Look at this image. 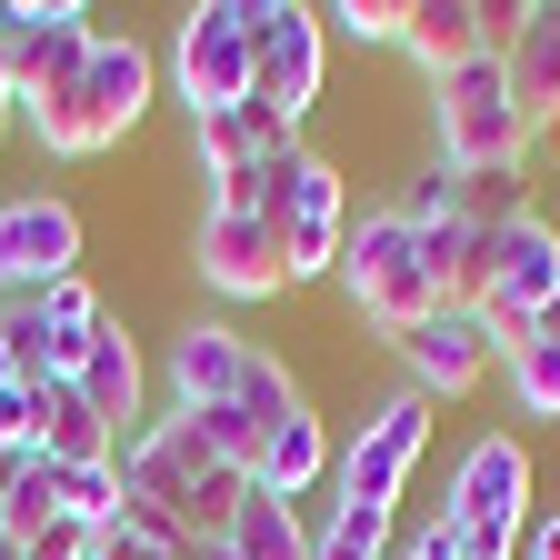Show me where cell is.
<instances>
[{
	"label": "cell",
	"mask_w": 560,
	"mask_h": 560,
	"mask_svg": "<svg viewBox=\"0 0 560 560\" xmlns=\"http://www.w3.org/2000/svg\"><path fill=\"white\" fill-rule=\"evenodd\" d=\"M151 91H161V60H151V40L101 31V40H91V60L70 70V81H60L50 101H31L21 120H31V140H40L50 161H91V151H120V140L140 130Z\"/></svg>",
	"instance_id": "1"
},
{
	"label": "cell",
	"mask_w": 560,
	"mask_h": 560,
	"mask_svg": "<svg viewBox=\"0 0 560 560\" xmlns=\"http://www.w3.org/2000/svg\"><path fill=\"white\" fill-rule=\"evenodd\" d=\"M340 301L361 311L381 340H410L420 320L441 311V280H431V260H420V231L400 221V200L390 210H361L350 221V241H340Z\"/></svg>",
	"instance_id": "2"
},
{
	"label": "cell",
	"mask_w": 560,
	"mask_h": 560,
	"mask_svg": "<svg viewBox=\"0 0 560 560\" xmlns=\"http://www.w3.org/2000/svg\"><path fill=\"white\" fill-rule=\"evenodd\" d=\"M470 311H480V330L501 340V350L560 311V231L540 221V210H521V221H501V231H480V260H470Z\"/></svg>",
	"instance_id": "3"
},
{
	"label": "cell",
	"mask_w": 560,
	"mask_h": 560,
	"mask_svg": "<svg viewBox=\"0 0 560 560\" xmlns=\"http://www.w3.org/2000/svg\"><path fill=\"white\" fill-rule=\"evenodd\" d=\"M441 521L460 530V560H521V540H530V451H521V431H480L460 451Z\"/></svg>",
	"instance_id": "4"
},
{
	"label": "cell",
	"mask_w": 560,
	"mask_h": 560,
	"mask_svg": "<svg viewBox=\"0 0 560 560\" xmlns=\"http://www.w3.org/2000/svg\"><path fill=\"white\" fill-rule=\"evenodd\" d=\"M431 140H441V161L470 171V180H490V171H530V161H540L530 130H521V110H511L501 50L470 60V70H451V81H431Z\"/></svg>",
	"instance_id": "5"
},
{
	"label": "cell",
	"mask_w": 560,
	"mask_h": 560,
	"mask_svg": "<svg viewBox=\"0 0 560 560\" xmlns=\"http://www.w3.org/2000/svg\"><path fill=\"white\" fill-rule=\"evenodd\" d=\"M260 221H270L280 270H291V280H330L340 270V241H350V180H340V161H320L311 140H301V151L270 171Z\"/></svg>",
	"instance_id": "6"
},
{
	"label": "cell",
	"mask_w": 560,
	"mask_h": 560,
	"mask_svg": "<svg viewBox=\"0 0 560 560\" xmlns=\"http://www.w3.org/2000/svg\"><path fill=\"white\" fill-rule=\"evenodd\" d=\"M171 91H180V110H190V120L241 110V101L260 91L241 0H200V11H180V31H171Z\"/></svg>",
	"instance_id": "7"
},
{
	"label": "cell",
	"mask_w": 560,
	"mask_h": 560,
	"mask_svg": "<svg viewBox=\"0 0 560 560\" xmlns=\"http://www.w3.org/2000/svg\"><path fill=\"white\" fill-rule=\"evenodd\" d=\"M420 451H431V400L420 390H390L371 400L361 420H350V441H340V501H371V511H400V490L420 470Z\"/></svg>",
	"instance_id": "8"
},
{
	"label": "cell",
	"mask_w": 560,
	"mask_h": 560,
	"mask_svg": "<svg viewBox=\"0 0 560 560\" xmlns=\"http://www.w3.org/2000/svg\"><path fill=\"white\" fill-rule=\"evenodd\" d=\"M241 21H250V70H260L250 101H270L301 130L311 101H320V70H330V21L301 11V0H241Z\"/></svg>",
	"instance_id": "9"
},
{
	"label": "cell",
	"mask_w": 560,
	"mask_h": 560,
	"mask_svg": "<svg viewBox=\"0 0 560 560\" xmlns=\"http://www.w3.org/2000/svg\"><path fill=\"white\" fill-rule=\"evenodd\" d=\"M101 21L81 11V0H0V50H11V110L50 101L70 70L91 60Z\"/></svg>",
	"instance_id": "10"
},
{
	"label": "cell",
	"mask_w": 560,
	"mask_h": 560,
	"mask_svg": "<svg viewBox=\"0 0 560 560\" xmlns=\"http://www.w3.org/2000/svg\"><path fill=\"white\" fill-rule=\"evenodd\" d=\"M81 270V210L60 190H21L0 200V301H40Z\"/></svg>",
	"instance_id": "11"
},
{
	"label": "cell",
	"mask_w": 560,
	"mask_h": 560,
	"mask_svg": "<svg viewBox=\"0 0 560 560\" xmlns=\"http://www.w3.org/2000/svg\"><path fill=\"white\" fill-rule=\"evenodd\" d=\"M400 350V390H420V400H470L490 371H501V340L480 330V311H460V301H441L431 320H420L410 340H390Z\"/></svg>",
	"instance_id": "12"
},
{
	"label": "cell",
	"mask_w": 560,
	"mask_h": 560,
	"mask_svg": "<svg viewBox=\"0 0 560 560\" xmlns=\"http://www.w3.org/2000/svg\"><path fill=\"white\" fill-rule=\"evenodd\" d=\"M190 270H200V291H221V301H280V291H291L280 241H270L260 210H200V231H190Z\"/></svg>",
	"instance_id": "13"
},
{
	"label": "cell",
	"mask_w": 560,
	"mask_h": 560,
	"mask_svg": "<svg viewBox=\"0 0 560 560\" xmlns=\"http://www.w3.org/2000/svg\"><path fill=\"white\" fill-rule=\"evenodd\" d=\"M521 0H410V31H400V60L420 70V81H451V70L490 60L511 40Z\"/></svg>",
	"instance_id": "14"
},
{
	"label": "cell",
	"mask_w": 560,
	"mask_h": 560,
	"mask_svg": "<svg viewBox=\"0 0 560 560\" xmlns=\"http://www.w3.org/2000/svg\"><path fill=\"white\" fill-rule=\"evenodd\" d=\"M501 81H511V110H521L530 151H540L550 120H560V0H521V21L501 40Z\"/></svg>",
	"instance_id": "15"
},
{
	"label": "cell",
	"mask_w": 560,
	"mask_h": 560,
	"mask_svg": "<svg viewBox=\"0 0 560 560\" xmlns=\"http://www.w3.org/2000/svg\"><path fill=\"white\" fill-rule=\"evenodd\" d=\"M250 350H260V340H241L231 320H190V330L161 350V410H221V400L241 390V371H250Z\"/></svg>",
	"instance_id": "16"
},
{
	"label": "cell",
	"mask_w": 560,
	"mask_h": 560,
	"mask_svg": "<svg viewBox=\"0 0 560 560\" xmlns=\"http://www.w3.org/2000/svg\"><path fill=\"white\" fill-rule=\"evenodd\" d=\"M70 390L91 400V420H101L110 441H140V431H151V361H140V340L120 320L91 340V361L70 371Z\"/></svg>",
	"instance_id": "17"
},
{
	"label": "cell",
	"mask_w": 560,
	"mask_h": 560,
	"mask_svg": "<svg viewBox=\"0 0 560 560\" xmlns=\"http://www.w3.org/2000/svg\"><path fill=\"white\" fill-rule=\"evenodd\" d=\"M190 151H200V171H270V161H291V151H301V130L280 120L270 101H241V110L190 120Z\"/></svg>",
	"instance_id": "18"
},
{
	"label": "cell",
	"mask_w": 560,
	"mask_h": 560,
	"mask_svg": "<svg viewBox=\"0 0 560 560\" xmlns=\"http://www.w3.org/2000/svg\"><path fill=\"white\" fill-rule=\"evenodd\" d=\"M340 470V451H330V420L301 400L291 420H280V431H260V460H250V480L260 490H280V501H301V490H320Z\"/></svg>",
	"instance_id": "19"
},
{
	"label": "cell",
	"mask_w": 560,
	"mask_h": 560,
	"mask_svg": "<svg viewBox=\"0 0 560 560\" xmlns=\"http://www.w3.org/2000/svg\"><path fill=\"white\" fill-rule=\"evenodd\" d=\"M31 451H40L50 470H81V460H110L120 441L91 420V400L70 390V381H50V390H40V431H31Z\"/></svg>",
	"instance_id": "20"
},
{
	"label": "cell",
	"mask_w": 560,
	"mask_h": 560,
	"mask_svg": "<svg viewBox=\"0 0 560 560\" xmlns=\"http://www.w3.org/2000/svg\"><path fill=\"white\" fill-rule=\"evenodd\" d=\"M231 550L241 560H311V521L301 501H280V490H241V511H231Z\"/></svg>",
	"instance_id": "21"
},
{
	"label": "cell",
	"mask_w": 560,
	"mask_h": 560,
	"mask_svg": "<svg viewBox=\"0 0 560 560\" xmlns=\"http://www.w3.org/2000/svg\"><path fill=\"white\" fill-rule=\"evenodd\" d=\"M501 381H511L521 420H560V320H540V330H521L501 350Z\"/></svg>",
	"instance_id": "22"
},
{
	"label": "cell",
	"mask_w": 560,
	"mask_h": 560,
	"mask_svg": "<svg viewBox=\"0 0 560 560\" xmlns=\"http://www.w3.org/2000/svg\"><path fill=\"white\" fill-rule=\"evenodd\" d=\"M390 550H400L390 511H371V501H330L320 530H311V560H390Z\"/></svg>",
	"instance_id": "23"
},
{
	"label": "cell",
	"mask_w": 560,
	"mask_h": 560,
	"mask_svg": "<svg viewBox=\"0 0 560 560\" xmlns=\"http://www.w3.org/2000/svg\"><path fill=\"white\" fill-rule=\"evenodd\" d=\"M130 511V490H120V451L110 460H81V470H60V521H81V530H120Z\"/></svg>",
	"instance_id": "24"
},
{
	"label": "cell",
	"mask_w": 560,
	"mask_h": 560,
	"mask_svg": "<svg viewBox=\"0 0 560 560\" xmlns=\"http://www.w3.org/2000/svg\"><path fill=\"white\" fill-rule=\"evenodd\" d=\"M400 221H410V231H451V221H470V171H451V161L431 151V171L400 190Z\"/></svg>",
	"instance_id": "25"
},
{
	"label": "cell",
	"mask_w": 560,
	"mask_h": 560,
	"mask_svg": "<svg viewBox=\"0 0 560 560\" xmlns=\"http://www.w3.org/2000/svg\"><path fill=\"white\" fill-rule=\"evenodd\" d=\"M50 521H60V470L31 451V470H21L11 490H0V530H11V540H40Z\"/></svg>",
	"instance_id": "26"
},
{
	"label": "cell",
	"mask_w": 560,
	"mask_h": 560,
	"mask_svg": "<svg viewBox=\"0 0 560 560\" xmlns=\"http://www.w3.org/2000/svg\"><path fill=\"white\" fill-rule=\"evenodd\" d=\"M231 400H241V420H250V431H280V420L301 410V381L280 371L270 350H250V371H241V390H231Z\"/></svg>",
	"instance_id": "27"
},
{
	"label": "cell",
	"mask_w": 560,
	"mask_h": 560,
	"mask_svg": "<svg viewBox=\"0 0 560 560\" xmlns=\"http://www.w3.org/2000/svg\"><path fill=\"white\" fill-rule=\"evenodd\" d=\"M340 40H361V50H400V31H410V0H340V11H320Z\"/></svg>",
	"instance_id": "28"
},
{
	"label": "cell",
	"mask_w": 560,
	"mask_h": 560,
	"mask_svg": "<svg viewBox=\"0 0 560 560\" xmlns=\"http://www.w3.org/2000/svg\"><path fill=\"white\" fill-rule=\"evenodd\" d=\"M400 560H460V530H451V521L431 511V521H420V530L400 540Z\"/></svg>",
	"instance_id": "29"
},
{
	"label": "cell",
	"mask_w": 560,
	"mask_h": 560,
	"mask_svg": "<svg viewBox=\"0 0 560 560\" xmlns=\"http://www.w3.org/2000/svg\"><path fill=\"white\" fill-rule=\"evenodd\" d=\"M521 560H560V511H540V521H530V540H521Z\"/></svg>",
	"instance_id": "30"
},
{
	"label": "cell",
	"mask_w": 560,
	"mask_h": 560,
	"mask_svg": "<svg viewBox=\"0 0 560 560\" xmlns=\"http://www.w3.org/2000/svg\"><path fill=\"white\" fill-rule=\"evenodd\" d=\"M190 560H241V550L231 540H190Z\"/></svg>",
	"instance_id": "31"
},
{
	"label": "cell",
	"mask_w": 560,
	"mask_h": 560,
	"mask_svg": "<svg viewBox=\"0 0 560 560\" xmlns=\"http://www.w3.org/2000/svg\"><path fill=\"white\" fill-rule=\"evenodd\" d=\"M11 390H21V371H11V350H0V400H11Z\"/></svg>",
	"instance_id": "32"
},
{
	"label": "cell",
	"mask_w": 560,
	"mask_h": 560,
	"mask_svg": "<svg viewBox=\"0 0 560 560\" xmlns=\"http://www.w3.org/2000/svg\"><path fill=\"white\" fill-rule=\"evenodd\" d=\"M0 101H11V50H0Z\"/></svg>",
	"instance_id": "33"
},
{
	"label": "cell",
	"mask_w": 560,
	"mask_h": 560,
	"mask_svg": "<svg viewBox=\"0 0 560 560\" xmlns=\"http://www.w3.org/2000/svg\"><path fill=\"white\" fill-rule=\"evenodd\" d=\"M11 120H21V110H11V101H0V140H11Z\"/></svg>",
	"instance_id": "34"
},
{
	"label": "cell",
	"mask_w": 560,
	"mask_h": 560,
	"mask_svg": "<svg viewBox=\"0 0 560 560\" xmlns=\"http://www.w3.org/2000/svg\"><path fill=\"white\" fill-rule=\"evenodd\" d=\"M0 560H21V540H0Z\"/></svg>",
	"instance_id": "35"
},
{
	"label": "cell",
	"mask_w": 560,
	"mask_h": 560,
	"mask_svg": "<svg viewBox=\"0 0 560 560\" xmlns=\"http://www.w3.org/2000/svg\"><path fill=\"white\" fill-rule=\"evenodd\" d=\"M0 540H11V530H0Z\"/></svg>",
	"instance_id": "36"
},
{
	"label": "cell",
	"mask_w": 560,
	"mask_h": 560,
	"mask_svg": "<svg viewBox=\"0 0 560 560\" xmlns=\"http://www.w3.org/2000/svg\"><path fill=\"white\" fill-rule=\"evenodd\" d=\"M550 320H560V311H550Z\"/></svg>",
	"instance_id": "37"
}]
</instances>
